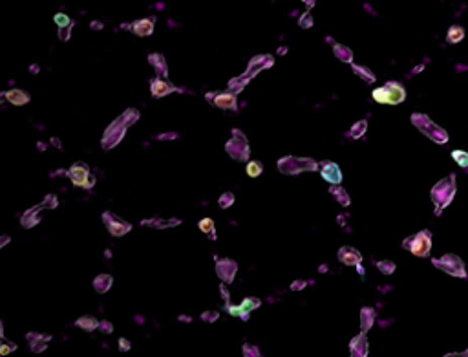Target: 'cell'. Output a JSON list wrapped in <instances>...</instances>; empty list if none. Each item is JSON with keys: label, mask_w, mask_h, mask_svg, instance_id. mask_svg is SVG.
Segmentation results:
<instances>
[{"label": "cell", "mask_w": 468, "mask_h": 357, "mask_svg": "<svg viewBox=\"0 0 468 357\" xmlns=\"http://www.w3.org/2000/svg\"><path fill=\"white\" fill-rule=\"evenodd\" d=\"M404 97H406V92L399 82H388L386 86L373 90V99L382 105H399Z\"/></svg>", "instance_id": "cell-1"}, {"label": "cell", "mask_w": 468, "mask_h": 357, "mask_svg": "<svg viewBox=\"0 0 468 357\" xmlns=\"http://www.w3.org/2000/svg\"><path fill=\"white\" fill-rule=\"evenodd\" d=\"M406 246H410L411 253L417 256H426L428 253H430V246H432V240H430V233H420V235H417V237L410 238V240L406 242Z\"/></svg>", "instance_id": "cell-2"}, {"label": "cell", "mask_w": 468, "mask_h": 357, "mask_svg": "<svg viewBox=\"0 0 468 357\" xmlns=\"http://www.w3.org/2000/svg\"><path fill=\"white\" fill-rule=\"evenodd\" d=\"M452 194H454V180L450 178L448 182L444 180V182H441L437 187L434 189V193H432V196H434V200H437L439 196H444V203H448L450 198H452Z\"/></svg>", "instance_id": "cell-3"}, {"label": "cell", "mask_w": 468, "mask_h": 357, "mask_svg": "<svg viewBox=\"0 0 468 357\" xmlns=\"http://www.w3.org/2000/svg\"><path fill=\"white\" fill-rule=\"evenodd\" d=\"M260 302L256 299H247L244 302V304H240V306H229V311L232 315H236V317H240V315H245V314H249L251 309H254L256 306H258Z\"/></svg>", "instance_id": "cell-4"}, {"label": "cell", "mask_w": 468, "mask_h": 357, "mask_svg": "<svg viewBox=\"0 0 468 357\" xmlns=\"http://www.w3.org/2000/svg\"><path fill=\"white\" fill-rule=\"evenodd\" d=\"M322 176H324L327 182H331V184H339L340 182V170L337 165L333 163H325L324 169H322Z\"/></svg>", "instance_id": "cell-5"}, {"label": "cell", "mask_w": 468, "mask_h": 357, "mask_svg": "<svg viewBox=\"0 0 468 357\" xmlns=\"http://www.w3.org/2000/svg\"><path fill=\"white\" fill-rule=\"evenodd\" d=\"M340 260L346 262V264H349V265H353L360 262V255H358L355 249H351V247H346V249L340 251Z\"/></svg>", "instance_id": "cell-6"}, {"label": "cell", "mask_w": 468, "mask_h": 357, "mask_svg": "<svg viewBox=\"0 0 468 357\" xmlns=\"http://www.w3.org/2000/svg\"><path fill=\"white\" fill-rule=\"evenodd\" d=\"M214 103L221 108H236V103H234L232 96H227V94H221V96L214 97Z\"/></svg>", "instance_id": "cell-7"}, {"label": "cell", "mask_w": 468, "mask_h": 357, "mask_svg": "<svg viewBox=\"0 0 468 357\" xmlns=\"http://www.w3.org/2000/svg\"><path fill=\"white\" fill-rule=\"evenodd\" d=\"M464 37V31L463 28H459V26H454V28H450L448 31V40L450 42H459V40Z\"/></svg>", "instance_id": "cell-8"}, {"label": "cell", "mask_w": 468, "mask_h": 357, "mask_svg": "<svg viewBox=\"0 0 468 357\" xmlns=\"http://www.w3.org/2000/svg\"><path fill=\"white\" fill-rule=\"evenodd\" d=\"M134 28H135V33L148 35L150 31H152V22H150V20H141V22H137Z\"/></svg>", "instance_id": "cell-9"}, {"label": "cell", "mask_w": 468, "mask_h": 357, "mask_svg": "<svg viewBox=\"0 0 468 357\" xmlns=\"http://www.w3.org/2000/svg\"><path fill=\"white\" fill-rule=\"evenodd\" d=\"M260 172H262V163H258V161H251V163L247 165V174L251 176V178L260 176Z\"/></svg>", "instance_id": "cell-10"}, {"label": "cell", "mask_w": 468, "mask_h": 357, "mask_svg": "<svg viewBox=\"0 0 468 357\" xmlns=\"http://www.w3.org/2000/svg\"><path fill=\"white\" fill-rule=\"evenodd\" d=\"M452 156H454V159L457 161L461 167H466L468 165V154L466 152H461V150H455V152H452Z\"/></svg>", "instance_id": "cell-11"}, {"label": "cell", "mask_w": 468, "mask_h": 357, "mask_svg": "<svg viewBox=\"0 0 468 357\" xmlns=\"http://www.w3.org/2000/svg\"><path fill=\"white\" fill-rule=\"evenodd\" d=\"M167 92H168L167 84H163V82H154V94H156V96H159V94H167Z\"/></svg>", "instance_id": "cell-12"}, {"label": "cell", "mask_w": 468, "mask_h": 357, "mask_svg": "<svg viewBox=\"0 0 468 357\" xmlns=\"http://www.w3.org/2000/svg\"><path fill=\"white\" fill-rule=\"evenodd\" d=\"M200 227H201V231H207V233H210L212 229H214V224H212V220H209V218H205L203 222L200 224Z\"/></svg>", "instance_id": "cell-13"}, {"label": "cell", "mask_w": 468, "mask_h": 357, "mask_svg": "<svg viewBox=\"0 0 468 357\" xmlns=\"http://www.w3.org/2000/svg\"><path fill=\"white\" fill-rule=\"evenodd\" d=\"M8 97H10L11 101H15V99H19V97H20V94H15V92H11V94H10V96H8ZM24 99H26V96H22V101H20V103H17V105H22V103H24Z\"/></svg>", "instance_id": "cell-14"}]
</instances>
